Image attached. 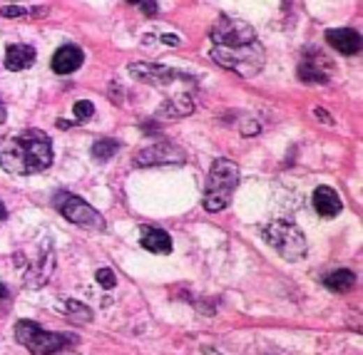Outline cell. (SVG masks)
<instances>
[{
    "label": "cell",
    "mask_w": 363,
    "mask_h": 355,
    "mask_svg": "<svg viewBox=\"0 0 363 355\" xmlns=\"http://www.w3.org/2000/svg\"><path fill=\"white\" fill-rule=\"evenodd\" d=\"M15 340L20 345H25L33 355H55L57 350H63L68 343H73L75 335L45 331V328H40L35 321H17Z\"/></svg>",
    "instance_id": "cell-5"
},
{
    "label": "cell",
    "mask_w": 363,
    "mask_h": 355,
    "mask_svg": "<svg viewBox=\"0 0 363 355\" xmlns=\"http://www.w3.org/2000/svg\"><path fill=\"white\" fill-rule=\"evenodd\" d=\"M6 119H8V112H6V107L0 105V124H6Z\"/></svg>",
    "instance_id": "cell-29"
},
{
    "label": "cell",
    "mask_w": 363,
    "mask_h": 355,
    "mask_svg": "<svg viewBox=\"0 0 363 355\" xmlns=\"http://www.w3.org/2000/svg\"><path fill=\"white\" fill-rule=\"evenodd\" d=\"M261 234H264L269 246H272L281 259L291 261V264L306 256V236H304V232H301L294 221H281V219L269 221Z\"/></svg>",
    "instance_id": "cell-4"
},
{
    "label": "cell",
    "mask_w": 363,
    "mask_h": 355,
    "mask_svg": "<svg viewBox=\"0 0 363 355\" xmlns=\"http://www.w3.org/2000/svg\"><path fill=\"white\" fill-rule=\"evenodd\" d=\"M73 112H75V117H77L80 122H87V119L95 117V105H92L90 100H80V102H75Z\"/></svg>",
    "instance_id": "cell-21"
},
{
    "label": "cell",
    "mask_w": 363,
    "mask_h": 355,
    "mask_svg": "<svg viewBox=\"0 0 363 355\" xmlns=\"http://www.w3.org/2000/svg\"><path fill=\"white\" fill-rule=\"evenodd\" d=\"M329 75H331V65L321 55L316 60L304 57L299 65V80H304L306 85H324V82H329Z\"/></svg>",
    "instance_id": "cell-12"
},
{
    "label": "cell",
    "mask_w": 363,
    "mask_h": 355,
    "mask_svg": "<svg viewBox=\"0 0 363 355\" xmlns=\"http://www.w3.org/2000/svg\"><path fill=\"white\" fill-rule=\"evenodd\" d=\"M194 112V102L192 97L187 95H177L172 100H167L162 107H159V114H165V117H187V114Z\"/></svg>",
    "instance_id": "cell-18"
},
{
    "label": "cell",
    "mask_w": 363,
    "mask_h": 355,
    "mask_svg": "<svg viewBox=\"0 0 363 355\" xmlns=\"http://www.w3.org/2000/svg\"><path fill=\"white\" fill-rule=\"evenodd\" d=\"M209 38L214 45L221 47H242L256 40V33L249 23L239 20V17H219L209 30Z\"/></svg>",
    "instance_id": "cell-7"
},
{
    "label": "cell",
    "mask_w": 363,
    "mask_h": 355,
    "mask_svg": "<svg viewBox=\"0 0 363 355\" xmlns=\"http://www.w3.org/2000/svg\"><path fill=\"white\" fill-rule=\"evenodd\" d=\"M239 186V167L232 162V159H214L209 169V176H207V184H205V209L209 214H216L221 209H227L229 202H232L234 192H237Z\"/></svg>",
    "instance_id": "cell-2"
},
{
    "label": "cell",
    "mask_w": 363,
    "mask_h": 355,
    "mask_svg": "<svg viewBox=\"0 0 363 355\" xmlns=\"http://www.w3.org/2000/svg\"><path fill=\"white\" fill-rule=\"evenodd\" d=\"M55 209L68 221H73L75 226H82V229H90V232H105V219L100 216V211H95L85 199L75 197V194H55Z\"/></svg>",
    "instance_id": "cell-6"
},
{
    "label": "cell",
    "mask_w": 363,
    "mask_h": 355,
    "mask_svg": "<svg viewBox=\"0 0 363 355\" xmlns=\"http://www.w3.org/2000/svg\"><path fill=\"white\" fill-rule=\"evenodd\" d=\"M142 246L152 254H170L172 251V239L162 229H142Z\"/></svg>",
    "instance_id": "cell-16"
},
{
    "label": "cell",
    "mask_w": 363,
    "mask_h": 355,
    "mask_svg": "<svg viewBox=\"0 0 363 355\" xmlns=\"http://www.w3.org/2000/svg\"><path fill=\"white\" fill-rule=\"evenodd\" d=\"M52 164V142L45 132L25 130L0 142V167L10 174H38Z\"/></svg>",
    "instance_id": "cell-1"
},
{
    "label": "cell",
    "mask_w": 363,
    "mask_h": 355,
    "mask_svg": "<svg viewBox=\"0 0 363 355\" xmlns=\"http://www.w3.org/2000/svg\"><path fill=\"white\" fill-rule=\"evenodd\" d=\"M212 60L221 68L232 70L239 77H254V75L261 73L264 68V47L259 43H249V45L242 47H221L214 45L212 47Z\"/></svg>",
    "instance_id": "cell-3"
},
{
    "label": "cell",
    "mask_w": 363,
    "mask_h": 355,
    "mask_svg": "<svg viewBox=\"0 0 363 355\" xmlns=\"http://www.w3.org/2000/svg\"><path fill=\"white\" fill-rule=\"evenodd\" d=\"M35 62V47L30 45H8L6 50V68L10 73H20V70H28Z\"/></svg>",
    "instance_id": "cell-15"
},
{
    "label": "cell",
    "mask_w": 363,
    "mask_h": 355,
    "mask_svg": "<svg viewBox=\"0 0 363 355\" xmlns=\"http://www.w3.org/2000/svg\"><path fill=\"white\" fill-rule=\"evenodd\" d=\"M326 43H329L334 50H339L341 55H358L363 47V40L356 30L351 28H339V30H329L326 33Z\"/></svg>",
    "instance_id": "cell-11"
},
{
    "label": "cell",
    "mask_w": 363,
    "mask_h": 355,
    "mask_svg": "<svg viewBox=\"0 0 363 355\" xmlns=\"http://www.w3.org/2000/svg\"><path fill=\"white\" fill-rule=\"evenodd\" d=\"M187 154L172 142H154L152 147L135 154L137 167H162V164H184Z\"/></svg>",
    "instance_id": "cell-9"
},
{
    "label": "cell",
    "mask_w": 363,
    "mask_h": 355,
    "mask_svg": "<svg viewBox=\"0 0 363 355\" xmlns=\"http://www.w3.org/2000/svg\"><path fill=\"white\" fill-rule=\"evenodd\" d=\"M117 152H119V142L112 139V137L97 139L95 144H92V159H97V162H108V159H112Z\"/></svg>",
    "instance_id": "cell-19"
},
{
    "label": "cell",
    "mask_w": 363,
    "mask_h": 355,
    "mask_svg": "<svg viewBox=\"0 0 363 355\" xmlns=\"http://www.w3.org/2000/svg\"><path fill=\"white\" fill-rule=\"evenodd\" d=\"M57 127H60V130H70L73 122H70V119H57Z\"/></svg>",
    "instance_id": "cell-28"
},
{
    "label": "cell",
    "mask_w": 363,
    "mask_h": 355,
    "mask_svg": "<svg viewBox=\"0 0 363 355\" xmlns=\"http://www.w3.org/2000/svg\"><path fill=\"white\" fill-rule=\"evenodd\" d=\"M82 62H85V55H82V50L77 45H63L52 55V70L57 75H70L75 70H80Z\"/></svg>",
    "instance_id": "cell-14"
},
{
    "label": "cell",
    "mask_w": 363,
    "mask_h": 355,
    "mask_svg": "<svg viewBox=\"0 0 363 355\" xmlns=\"http://www.w3.org/2000/svg\"><path fill=\"white\" fill-rule=\"evenodd\" d=\"M313 209H316L318 216L334 219V216L341 214L343 202H341V197L331 189V186H316V192H313Z\"/></svg>",
    "instance_id": "cell-13"
},
{
    "label": "cell",
    "mask_w": 363,
    "mask_h": 355,
    "mask_svg": "<svg viewBox=\"0 0 363 355\" xmlns=\"http://www.w3.org/2000/svg\"><path fill=\"white\" fill-rule=\"evenodd\" d=\"M324 286L336 291V294H348L353 286H356V273L348 269H339L329 276H324Z\"/></svg>",
    "instance_id": "cell-17"
},
{
    "label": "cell",
    "mask_w": 363,
    "mask_h": 355,
    "mask_svg": "<svg viewBox=\"0 0 363 355\" xmlns=\"http://www.w3.org/2000/svg\"><path fill=\"white\" fill-rule=\"evenodd\" d=\"M52 271H55V254H52V248L47 246V251H43L38 259L25 264V273H23L25 286L28 288L45 286V283L50 281Z\"/></svg>",
    "instance_id": "cell-10"
},
{
    "label": "cell",
    "mask_w": 363,
    "mask_h": 355,
    "mask_svg": "<svg viewBox=\"0 0 363 355\" xmlns=\"http://www.w3.org/2000/svg\"><path fill=\"white\" fill-rule=\"evenodd\" d=\"M63 310H65V316H70L73 321H77V323H90L92 321V310L87 308L85 303H80L77 299H68V301H65Z\"/></svg>",
    "instance_id": "cell-20"
},
{
    "label": "cell",
    "mask_w": 363,
    "mask_h": 355,
    "mask_svg": "<svg viewBox=\"0 0 363 355\" xmlns=\"http://www.w3.org/2000/svg\"><path fill=\"white\" fill-rule=\"evenodd\" d=\"M130 75L154 87H170L172 82H194V77H189V75L165 68V65H154V62H132Z\"/></svg>",
    "instance_id": "cell-8"
},
{
    "label": "cell",
    "mask_w": 363,
    "mask_h": 355,
    "mask_svg": "<svg viewBox=\"0 0 363 355\" xmlns=\"http://www.w3.org/2000/svg\"><path fill=\"white\" fill-rule=\"evenodd\" d=\"M8 219V211H6V206L0 204V221H6Z\"/></svg>",
    "instance_id": "cell-30"
},
{
    "label": "cell",
    "mask_w": 363,
    "mask_h": 355,
    "mask_svg": "<svg viewBox=\"0 0 363 355\" xmlns=\"http://www.w3.org/2000/svg\"><path fill=\"white\" fill-rule=\"evenodd\" d=\"M43 8L40 10H28V8H20V6H6L3 10H0V15L3 17H25V15H43Z\"/></svg>",
    "instance_id": "cell-22"
},
{
    "label": "cell",
    "mask_w": 363,
    "mask_h": 355,
    "mask_svg": "<svg viewBox=\"0 0 363 355\" xmlns=\"http://www.w3.org/2000/svg\"><path fill=\"white\" fill-rule=\"evenodd\" d=\"M127 3H130V6H137L147 17H154L157 15V10H159L157 0H127Z\"/></svg>",
    "instance_id": "cell-24"
},
{
    "label": "cell",
    "mask_w": 363,
    "mask_h": 355,
    "mask_svg": "<svg viewBox=\"0 0 363 355\" xmlns=\"http://www.w3.org/2000/svg\"><path fill=\"white\" fill-rule=\"evenodd\" d=\"M10 305V291L6 288V283H0V310H6Z\"/></svg>",
    "instance_id": "cell-25"
},
{
    "label": "cell",
    "mask_w": 363,
    "mask_h": 355,
    "mask_svg": "<svg viewBox=\"0 0 363 355\" xmlns=\"http://www.w3.org/2000/svg\"><path fill=\"white\" fill-rule=\"evenodd\" d=\"M95 278H97V283H100L103 288H114V286H117V276H114L112 269H97Z\"/></svg>",
    "instance_id": "cell-23"
},
{
    "label": "cell",
    "mask_w": 363,
    "mask_h": 355,
    "mask_svg": "<svg viewBox=\"0 0 363 355\" xmlns=\"http://www.w3.org/2000/svg\"><path fill=\"white\" fill-rule=\"evenodd\" d=\"M313 114H316V117L321 119V122H326V124H334V117H331V114L326 112V109L316 107V109H313Z\"/></svg>",
    "instance_id": "cell-26"
},
{
    "label": "cell",
    "mask_w": 363,
    "mask_h": 355,
    "mask_svg": "<svg viewBox=\"0 0 363 355\" xmlns=\"http://www.w3.org/2000/svg\"><path fill=\"white\" fill-rule=\"evenodd\" d=\"M159 40H162L165 45H170V47H177V45H179V43H182V40L177 38V35H162V38H159Z\"/></svg>",
    "instance_id": "cell-27"
}]
</instances>
